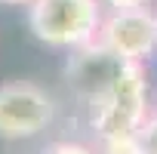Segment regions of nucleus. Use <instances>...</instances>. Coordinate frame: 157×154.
Here are the masks:
<instances>
[{
    "label": "nucleus",
    "mask_w": 157,
    "mask_h": 154,
    "mask_svg": "<svg viewBox=\"0 0 157 154\" xmlns=\"http://www.w3.org/2000/svg\"><path fill=\"white\" fill-rule=\"evenodd\" d=\"M99 154H145L136 133L132 136H111V139H102V151Z\"/></svg>",
    "instance_id": "obj_5"
},
{
    "label": "nucleus",
    "mask_w": 157,
    "mask_h": 154,
    "mask_svg": "<svg viewBox=\"0 0 157 154\" xmlns=\"http://www.w3.org/2000/svg\"><path fill=\"white\" fill-rule=\"evenodd\" d=\"M108 6H114V10H129V6H145L148 0H105Z\"/></svg>",
    "instance_id": "obj_8"
},
{
    "label": "nucleus",
    "mask_w": 157,
    "mask_h": 154,
    "mask_svg": "<svg viewBox=\"0 0 157 154\" xmlns=\"http://www.w3.org/2000/svg\"><path fill=\"white\" fill-rule=\"evenodd\" d=\"M102 49L123 62H142L157 46V16L145 6L114 10L99 28Z\"/></svg>",
    "instance_id": "obj_4"
},
{
    "label": "nucleus",
    "mask_w": 157,
    "mask_h": 154,
    "mask_svg": "<svg viewBox=\"0 0 157 154\" xmlns=\"http://www.w3.org/2000/svg\"><path fill=\"white\" fill-rule=\"evenodd\" d=\"M56 117V102L46 90L28 80L0 83V139H31Z\"/></svg>",
    "instance_id": "obj_3"
},
{
    "label": "nucleus",
    "mask_w": 157,
    "mask_h": 154,
    "mask_svg": "<svg viewBox=\"0 0 157 154\" xmlns=\"http://www.w3.org/2000/svg\"><path fill=\"white\" fill-rule=\"evenodd\" d=\"M148 111V83L139 62L114 59V68L105 74L102 87L90 99V117L102 139L132 136L145 123Z\"/></svg>",
    "instance_id": "obj_1"
},
{
    "label": "nucleus",
    "mask_w": 157,
    "mask_h": 154,
    "mask_svg": "<svg viewBox=\"0 0 157 154\" xmlns=\"http://www.w3.org/2000/svg\"><path fill=\"white\" fill-rule=\"evenodd\" d=\"M46 154H93L86 145H77V142H56Z\"/></svg>",
    "instance_id": "obj_7"
},
{
    "label": "nucleus",
    "mask_w": 157,
    "mask_h": 154,
    "mask_svg": "<svg viewBox=\"0 0 157 154\" xmlns=\"http://www.w3.org/2000/svg\"><path fill=\"white\" fill-rule=\"evenodd\" d=\"M136 139H139V145H142L145 154H157V114L145 117V123L136 129Z\"/></svg>",
    "instance_id": "obj_6"
},
{
    "label": "nucleus",
    "mask_w": 157,
    "mask_h": 154,
    "mask_svg": "<svg viewBox=\"0 0 157 154\" xmlns=\"http://www.w3.org/2000/svg\"><path fill=\"white\" fill-rule=\"evenodd\" d=\"M0 3L3 6H31L34 0H0Z\"/></svg>",
    "instance_id": "obj_9"
},
{
    "label": "nucleus",
    "mask_w": 157,
    "mask_h": 154,
    "mask_svg": "<svg viewBox=\"0 0 157 154\" xmlns=\"http://www.w3.org/2000/svg\"><path fill=\"white\" fill-rule=\"evenodd\" d=\"M28 25L46 46H86L102 28L99 0H34L28 6Z\"/></svg>",
    "instance_id": "obj_2"
}]
</instances>
